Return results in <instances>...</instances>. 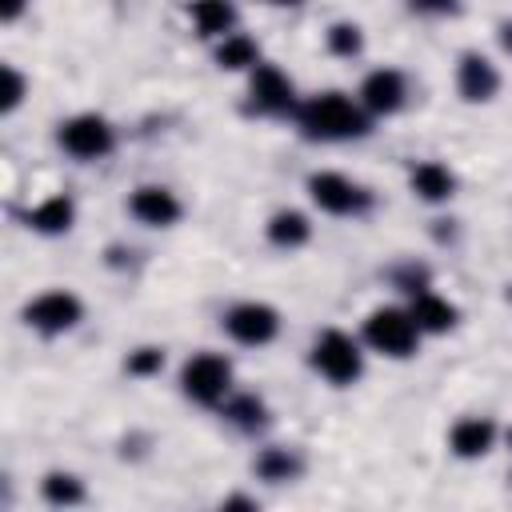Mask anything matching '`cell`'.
Here are the masks:
<instances>
[{"mask_svg": "<svg viewBox=\"0 0 512 512\" xmlns=\"http://www.w3.org/2000/svg\"><path fill=\"white\" fill-rule=\"evenodd\" d=\"M296 128L308 136V140H320V144H340V140H360L368 136L372 128V116L364 112L360 100H352L348 92H316V96H304L296 104Z\"/></svg>", "mask_w": 512, "mask_h": 512, "instance_id": "obj_1", "label": "cell"}, {"mask_svg": "<svg viewBox=\"0 0 512 512\" xmlns=\"http://www.w3.org/2000/svg\"><path fill=\"white\" fill-rule=\"evenodd\" d=\"M420 324L412 320L408 308H396V304H384V308H372L368 320H364V344L388 360H408L416 356L420 348Z\"/></svg>", "mask_w": 512, "mask_h": 512, "instance_id": "obj_2", "label": "cell"}, {"mask_svg": "<svg viewBox=\"0 0 512 512\" xmlns=\"http://www.w3.org/2000/svg\"><path fill=\"white\" fill-rule=\"evenodd\" d=\"M180 392L200 408H220L232 396V360L220 352H196L180 368Z\"/></svg>", "mask_w": 512, "mask_h": 512, "instance_id": "obj_3", "label": "cell"}, {"mask_svg": "<svg viewBox=\"0 0 512 512\" xmlns=\"http://www.w3.org/2000/svg\"><path fill=\"white\" fill-rule=\"evenodd\" d=\"M308 360H312V368H316L328 384H336V388H348V384H356V380L364 376V352H360V344H356L348 332H340V328L320 332Z\"/></svg>", "mask_w": 512, "mask_h": 512, "instance_id": "obj_4", "label": "cell"}, {"mask_svg": "<svg viewBox=\"0 0 512 512\" xmlns=\"http://www.w3.org/2000/svg\"><path fill=\"white\" fill-rule=\"evenodd\" d=\"M308 196L320 212L328 216H364L372 208V192L356 184L344 172H312L308 176Z\"/></svg>", "mask_w": 512, "mask_h": 512, "instance_id": "obj_5", "label": "cell"}, {"mask_svg": "<svg viewBox=\"0 0 512 512\" xmlns=\"http://www.w3.org/2000/svg\"><path fill=\"white\" fill-rule=\"evenodd\" d=\"M300 96H296V84L284 68L260 60L252 72H248V108L260 112V116H288L296 112Z\"/></svg>", "mask_w": 512, "mask_h": 512, "instance_id": "obj_6", "label": "cell"}, {"mask_svg": "<svg viewBox=\"0 0 512 512\" xmlns=\"http://www.w3.org/2000/svg\"><path fill=\"white\" fill-rule=\"evenodd\" d=\"M56 144L76 160H100L116 148V128L96 112H80L56 128Z\"/></svg>", "mask_w": 512, "mask_h": 512, "instance_id": "obj_7", "label": "cell"}, {"mask_svg": "<svg viewBox=\"0 0 512 512\" xmlns=\"http://www.w3.org/2000/svg\"><path fill=\"white\" fill-rule=\"evenodd\" d=\"M80 320H84V304L68 288H48V292H40L36 300L24 304V324L36 328L40 336H64Z\"/></svg>", "mask_w": 512, "mask_h": 512, "instance_id": "obj_8", "label": "cell"}, {"mask_svg": "<svg viewBox=\"0 0 512 512\" xmlns=\"http://www.w3.org/2000/svg\"><path fill=\"white\" fill-rule=\"evenodd\" d=\"M224 332L244 348H264L280 336V312L264 300H240L224 312Z\"/></svg>", "mask_w": 512, "mask_h": 512, "instance_id": "obj_9", "label": "cell"}, {"mask_svg": "<svg viewBox=\"0 0 512 512\" xmlns=\"http://www.w3.org/2000/svg\"><path fill=\"white\" fill-rule=\"evenodd\" d=\"M356 100L364 104L368 116H396L408 104V80L396 68H376V72L364 76Z\"/></svg>", "mask_w": 512, "mask_h": 512, "instance_id": "obj_10", "label": "cell"}, {"mask_svg": "<svg viewBox=\"0 0 512 512\" xmlns=\"http://www.w3.org/2000/svg\"><path fill=\"white\" fill-rule=\"evenodd\" d=\"M128 212L148 224V228H172L180 216H184V204L176 200L172 188L164 184H140L132 196H128Z\"/></svg>", "mask_w": 512, "mask_h": 512, "instance_id": "obj_11", "label": "cell"}, {"mask_svg": "<svg viewBox=\"0 0 512 512\" xmlns=\"http://www.w3.org/2000/svg\"><path fill=\"white\" fill-rule=\"evenodd\" d=\"M456 92L468 100V104H488L496 92H500V72L488 56L480 52H464L460 64H456Z\"/></svg>", "mask_w": 512, "mask_h": 512, "instance_id": "obj_12", "label": "cell"}, {"mask_svg": "<svg viewBox=\"0 0 512 512\" xmlns=\"http://www.w3.org/2000/svg\"><path fill=\"white\" fill-rule=\"evenodd\" d=\"M492 444H496V424L488 416H464L448 432V448L460 460H480L492 452Z\"/></svg>", "mask_w": 512, "mask_h": 512, "instance_id": "obj_13", "label": "cell"}, {"mask_svg": "<svg viewBox=\"0 0 512 512\" xmlns=\"http://www.w3.org/2000/svg\"><path fill=\"white\" fill-rule=\"evenodd\" d=\"M408 312H412V320L420 324V332H428V336H440V332L456 328V320H460V308H456L452 300H444V296L428 292V288L412 296Z\"/></svg>", "mask_w": 512, "mask_h": 512, "instance_id": "obj_14", "label": "cell"}, {"mask_svg": "<svg viewBox=\"0 0 512 512\" xmlns=\"http://www.w3.org/2000/svg\"><path fill=\"white\" fill-rule=\"evenodd\" d=\"M72 220H76V204H72L68 192H56V196L40 200V204L28 208V216H24V224H28L32 232H40V236H60V232L72 228Z\"/></svg>", "mask_w": 512, "mask_h": 512, "instance_id": "obj_15", "label": "cell"}, {"mask_svg": "<svg viewBox=\"0 0 512 512\" xmlns=\"http://www.w3.org/2000/svg\"><path fill=\"white\" fill-rule=\"evenodd\" d=\"M408 184H412V192H416L420 200H428V204H444V200L456 196V176H452L448 164H440V160H420V164L412 168Z\"/></svg>", "mask_w": 512, "mask_h": 512, "instance_id": "obj_16", "label": "cell"}, {"mask_svg": "<svg viewBox=\"0 0 512 512\" xmlns=\"http://www.w3.org/2000/svg\"><path fill=\"white\" fill-rule=\"evenodd\" d=\"M220 416L232 424V428H240V432H248V436H256V432H264L268 428V420H272V412H268V404L256 396V392H232L224 404H220Z\"/></svg>", "mask_w": 512, "mask_h": 512, "instance_id": "obj_17", "label": "cell"}, {"mask_svg": "<svg viewBox=\"0 0 512 512\" xmlns=\"http://www.w3.org/2000/svg\"><path fill=\"white\" fill-rule=\"evenodd\" d=\"M188 16H192L196 36H204V40H224V36L236 28V8H232V0H192V4H188Z\"/></svg>", "mask_w": 512, "mask_h": 512, "instance_id": "obj_18", "label": "cell"}, {"mask_svg": "<svg viewBox=\"0 0 512 512\" xmlns=\"http://www.w3.org/2000/svg\"><path fill=\"white\" fill-rule=\"evenodd\" d=\"M264 236H268V244H276V248H284V252H296V248H304V244L312 240V224H308L304 212L280 208V212L268 216Z\"/></svg>", "mask_w": 512, "mask_h": 512, "instance_id": "obj_19", "label": "cell"}, {"mask_svg": "<svg viewBox=\"0 0 512 512\" xmlns=\"http://www.w3.org/2000/svg\"><path fill=\"white\" fill-rule=\"evenodd\" d=\"M252 468H256V476L268 480V484H288V480H296V476L304 472V456H300L296 448L272 444V448H264V452L252 460Z\"/></svg>", "mask_w": 512, "mask_h": 512, "instance_id": "obj_20", "label": "cell"}, {"mask_svg": "<svg viewBox=\"0 0 512 512\" xmlns=\"http://www.w3.org/2000/svg\"><path fill=\"white\" fill-rule=\"evenodd\" d=\"M216 64L228 68V72H244V68L252 72L260 64V44L252 36H244V32H228L216 44Z\"/></svg>", "mask_w": 512, "mask_h": 512, "instance_id": "obj_21", "label": "cell"}, {"mask_svg": "<svg viewBox=\"0 0 512 512\" xmlns=\"http://www.w3.org/2000/svg\"><path fill=\"white\" fill-rule=\"evenodd\" d=\"M40 496L52 504V508H72L84 500V484L76 472H48L40 480Z\"/></svg>", "mask_w": 512, "mask_h": 512, "instance_id": "obj_22", "label": "cell"}, {"mask_svg": "<svg viewBox=\"0 0 512 512\" xmlns=\"http://www.w3.org/2000/svg\"><path fill=\"white\" fill-rule=\"evenodd\" d=\"M324 44H328L332 56L352 60V56H360V48H364V32H360V24H352V20H336V24L324 32Z\"/></svg>", "mask_w": 512, "mask_h": 512, "instance_id": "obj_23", "label": "cell"}, {"mask_svg": "<svg viewBox=\"0 0 512 512\" xmlns=\"http://www.w3.org/2000/svg\"><path fill=\"white\" fill-rule=\"evenodd\" d=\"M164 368V348H152V344H144V348H132L128 352V360H124V372L128 376H156Z\"/></svg>", "mask_w": 512, "mask_h": 512, "instance_id": "obj_24", "label": "cell"}, {"mask_svg": "<svg viewBox=\"0 0 512 512\" xmlns=\"http://www.w3.org/2000/svg\"><path fill=\"white\" fill-rule=\"evenodd\" d=\"M0 80H4V88H0V112L12 116V112L20 108V100H24V92H28V80H24L12 64L0 68Z\"/></svg>", "mask_w": 512, "mask_h": 512, "instance_id": "obj_25", "label": "cell"}, {"mask_svg": "<svg viewBox=\"0 0 512 512\" xmlns=\"http://www.w3.org/2000/svg\"><path fill=\"white\" fill-rule=\"evenodd\" d=\"M416 12H424V16H452L456 8H460V0H408Z\"/></svg>", "mask_w": 512, "mask_h": 512, "instance_id": "obj_26", "label": "cell"}, {"mask_svg": "<svg viewBox=\"0 0 512 512\" xmlns=\"http://www.w3.org/2000/svg\"><path fill=\"white\" fill-rule=\"evenodd\" d=\"M24 8H28V0H0V20L4 24H16L24 16Z\"/></svg>", "mask_w": 512, "mask_h": 512, "instance_id": "obj_27", "label": "cell"}, {"mask_svg": "<svg viewBox=\"0 0 512 512\" xmlns=\"http://www.w3.org/2000/svg\"><path fill=\"white\" fill-rule=\"evenodd\" d=\"M496 36H500V48H504V52H508V56H512V20H504V24H500V32H496Z\"/></svg>", "mask_w": 512, "mask_h": 512, "instance_id": "obj_28", "label": "cell"}, {"mask_svg": "<svg viewBox=\"0 0 512 512\" xmlns=\"http://www.w3.org/2000/svg\"><path fill=\"white\" fill-rule=\"evenodd\" d=\"M268 4H300V0H268Z\"/></svg>", "mask_w": 512, "mask_h": 512, "instance_id": "obj_29", "label": "cell"}, {"mask_svg": "<svg viewBox=\"0 0 512 512\" xmlns=\"http://www.w3.org/2000/svg\"><path fill=\"white\" fill-rule=\"evenodd\" d=\"M508 448H512V428H508Z\"/></svg>", "mask_w": 512, "mask_h": 512, "instance_id": "obj_30", "label": "cell"}, {"mask_svg": "<svg viewBox=\"0 0 512 512\" xmlns=\"http://www.w3.org/2000/svg\"><path fill=\"white\" fill-rule=\"evenodd\" d=\"M508 296H512V288H508Z\"/></svg>", "mask_w": 512, "mask_h": 512, "instance_id": "obj_31", "label": "cell"}]
</instances>
